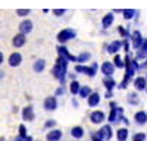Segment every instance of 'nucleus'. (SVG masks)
<instances>
[{
	"label": "nucleus",
	"mask_w": 147,
	"mask_h": 141,
	"mask_svg": "<svg viewBox=\"0 0 147 141\" xmlns=\"http://www.w3.org/2000/svg\"><path fill=\"white\" fill-rule=\"evenodd\" d=\"M19 137H22V138H25L28 134H27V128H25V125H19Z\"/></svg>",
	"instance_id": "nucleus-33"
},
{
	"label": "nucleus",
	"mask_w": 147,
	"mask_h": 141,
	"mask_svg": "<svg viewBox=\"0 0 147 141\" xmlns=\"http://www.w3.org/2000/svg\"><path fill=\"white\" fill-rule=\"evenodd\" d=\"M115 65L112 63V62H105L103 65H102V72L106 75V77H112L113 74H115Z\"/></svg>",
	"instance_id": "nucleus-15"
},
{
	"label": "nucleus",
	"mask_w": 147,
	"mask_h": 141,
	"mask_svg": "<svg viewBox=\"0 0 147 141\" xmlns=\"http://www.w3.org/2000/svg\"><path fill=\"white\" fill-rule=\"evenodd\" d=\"M32 27H34V23H32V21H30V19H24L21 23H19V32H22V34H30L31 31H32Z\"/></svg>",
	"instance_id": "nucleus-7"
},
{
	"label": "nucleus",
	"mask_w": 147,
	"mask_h": 141,
	"mask_svg": "<svg viewBox=\"0 0 147 141\" xmlns=\"http://www.w3.org/2000/svg\"><path fill=\"white\" fill-rule=\"evenodd\" d=\"M113 21H115V16H113L112 12L106 13V15L103 16V19H102V25H103V28H105V30H107V28L113 23Z\"/></svg>",
	"instance_id": "nucleus-17"
},
{
	"label": "nucleus",
	"mask_w": 147,
	"mask_h": 141,
	"mask_svg": "<svg viewBox=\"0 0 147 141\" xmlns=\"http://www.w3.org/2000/svg\"><path fill=\"white\" fill-rule=\"evenodd\" d=\"M34 117H35L34 107H32L31 104L25 106V107L22 109V119H24V121H27V122H31V121H34Z\"/></svg>",
	"instance_id": "nucleus-5"
},
{
	"label": "nucleus",
	"mask_w": 147,
	"mask_h": 141,
	"mask_svg": "<svg viewBox=\"0 0 147 141\" xmlns=\"http://www.w3.org/2000/svg\"><path fill=\"white\" fill-rule=\"evenodd\" d=\"M63 93H65V90H63V87H59V88L56 90V93H55V94H56V96H62V94H63Z\"/></svg>",
	"instance_id": "nucleus-39"
},
{
	"label": "nucleus",
	"mask_w": 147,
	"mask_h": 141,
	"mask_svg": "<svg viewBox=\"0 0 147 141\" xmlns=\"http://www.w3.org/2000/svg\"><path fill=\"white\" fill-rule=\"evenodd\" d=\"M80 88H81L80 82H78L77 79H72V81H71V84H69V91L74 94V96H75V94L80 93Z\"/></svg>",
	"instance_id": "nucleus-26"
},
{
	"label": "nucleus",
	"mask_w": 147,
	"mask_h": 141,
	"mask_svg": "<svg viewBox=\"0 0 147 141\" xmlns=\"http://www.w3.org/2000/svg\"><path fill=\"white\" fill-rule=\"evenodd\" d=\"M121 46H122V41H113L107 46V52L112 53V54H116L119 50H121Z\"/></svg>",
	"instance_id": "nucleus-21"
},
{
	"label": "nucleus",
	"mask_w": 147,
	"mask_h": 141,
	"mask_svg": "<svg viewBox=\"0 0 147 141\" xmlns=\"http://www.w3.org/2000/svg\"><path fill=\"white\" fill-rule=\"evenodd\" d=\"M91 66H93V68H94V69H96V70H97V69H99V65H97V63H93V65H91Z\"/></svg>",
	"instance_id": "nucleus-44"
},
{
	"label": "nucleus",
	"mask_w": 147,
	"mask_h": 141,
	"mask_svg": "<svg viewBox=\"0 0 147 141\" xmlns=\"http://www.w3.org/2000/svg\"><path fill=\"white\" fill-rule=\"evenodd\" d=\"M25 43H27V35L22 34V32H18L13 37V40H12V44H13V47H16V49L25 46Z\"/></svg>",
	"instance_id": "nucleus-8"
},
{
	"label": "nucleus",
	"mask_w": 147,
	"mask_h": 141,
	"mask_svg": "<svg viewBox=\"0 0 147 141\" xmlns=\"http://www.w3.org/2000/svg\"><path fill=\"white\" fill-rule=\"evenodd\" d=\"M55 125H56V121H53V119H49V121L44 124V128H46V129H49V128H53Z\"/></svg>",
	"instance_id": "nucleus-36"
},
{
	"label": "nucleus",
	"mask_w": 147,
	"mask_h": 141,
	"mask_svg": "<svg viewBox=\"0 0 147 141\" xmlns=\"http://www.w3.org/2000/svg\"><path fill=\"white\" fill-rule=\"evenodd\" d=\"M113 65H115L116 68H119V69L125 68V59H122L119 54H115V59H113Z\"/></svg>",
	"instance_id": "nucleus-27"
},
{
	"label": "nucleus",
	"mask_w": 147,
	"mask_h": 141,
	"mask_svg": "<svg viewBox=\"0 0 147 141\" xmlns=\"http://www.w3.org/2000/svg\"><path fill=\"white\" fill-rule=\"evenodd\" d=\"M103 85L106 87V90H107V91H112V90L115 88V85H116V82L113 81V78H112V77H106V78L103 79Z\"/></svg>",
	"instance_id": "nucleus-23"
},
{
	"label": "nucleus",
	"mask_w": 147,
	"mask_h": 141,
	"mask_svg": "<svg viewBox=\"0 0 147 141\" xmlns=\"http://www.w3.org/2000/svg\"><path fill=\"white\" fill-rule=\"evenodd\" d=\"M122 15H124V19L129 21L134 18V15H136V10L134 9H122Z\"/></svg>",
	"instance_id": "nucleus-28"
},
{
	"label": "nucleus",
	"mask_w": 147,
	"mask_h": 141,
	"mask_svg": "<svg viewBox=\"0 0 147 141\" xmlns=\"http://www.w3.org/2000/svg\"><path fill=\"white\" fill-rule=\"evenodd\" d=\"M134 87H136V90H138V91H146V88H147L146 77H137L136 79H134Z\"/></svg>",
	"instance_id": "nucleus-13"
},
{
	"label": "nucleus",
	"mask_w": 147,
	"mask_h": 141,
	"mask_svg": "<svg viewBox=\"0 0 147 141\" xmlns=\"http://www.w3.org/2000/svg\"><path fill=\"white\" fill-rule=\"evenodd\" d=\"M99 134H100V135L103 137V140H106V141L112 140V137H113L112 126H110L109 124H107V125H105V126H102V128L99 129Z\"/></svg>",
	"instance_id": "nucleus-9"
},
{
	"label": "nucleus",
	"mask_w": 147,
	"mask_h": 141,
	"mask_svg": "<svg viewBox=\"0 0 147 141\" xmlns=\"http://www.w3.org/2000/svg\"><path fill=\"white\" fill-rule=\"evenodd\" d=\"M43 106H44V109L49 110V112L56 110V109H57V99H56V96H49V97H46Z\"/></svg>",
	"instance_id": "nucleus-3"
},
{
	"label": "nucleus",
	"mask_w": 147,
	"mask_h": 141,
	"mask_svg": "<svg viewBox=\"0 0 147 141\" xmlns=\"http://www.w3.org/2000/svg\"><path fill=\"white\" fill-rule=\"evenodd\" d=\"M137 57H138V59H144V57H147V38H144V41H143L141 47L138 49Z\"/></svg>",
	"instance_id": "nucleus-25"
},
{
	"label": "nucleus",
	"mask_w": 147,
	"mask_h": 141,
	"mask_svg": "<svg viewBox=\"0 0 147 141\" xmlns=\"http://www.w3.org/2000/svg\"><path fill=\"white\" fill-rule=\"evenodd\" d=\"M146 93H147V88H146Z\"/></svg>",
	"instance_id": "nucleus-49"
},
{
	"label": "nucleus",
	"mask_w": 147,
	"mask_h": 141,
	"mask_svg": "<svg viewBox=\"0 0 147 141\" xmlns=\"http://www.w3.org/2000/svg\"><path fill=\"white\" fill-rule=\"evenodd\" d=\"M3 77H5V72H2V70H0V79H2Z\"/></svg>",
	"instance_id": "nucleus-45"
},
{
	"label": "nucleus",
	"mask_w": 147,
	"mask_h": 141,
	"mask_svg": "<svg viewBox=\"0 0 147 141\" xmlns=\"http://www.w3.org/2000/svg\"><path fill=\"white\" fill-rule=\"evenodd\" d=\"M116 138H118V141H127V138H128V129L127 128H119L116 131Z\"/></svg>",
	"instance_id": "nucleus-24"
},
{
	"label": "nucleus",
	"mask_w": 147,
	"mask_h": 141,
	"mask_svg": "<svg viewBox=\"0 0 147 141\" xmlns=\"http://www.w3.org/2000/svg\"><path fill=\"white\" fill-rule=\"evenodd\" d=\"M77 37V32L74 31V30H71V28H65V30H62L59 34H57V41L60 43V44H65L66 41H69V40H72V38H75Z\"/></svg>",
	"instance_id": "nucleus-1"
},
{
	"label": "nucleus",
	"mask_w": 147,
	"mask_h": 141,
	"mask_svg": "<svg viewBox=\"0 0 147 141\" xmlns=\"http://www.w3.org/2000/svg\"><path fill=\"white\" fill-rule=\"evenodd\" d=\"M128 101H129L131 104H138V103H140L138 94H137V93H129V94H128Z\"/></svg>",
	"instance_id": "nucleus-29"
},
{
	"label": "nucleus",
	"mask_w": 147,
	"mask_h": 141,
	"mask_svg": "<svg viewBox=\"0 0 147 141\" xmlns=\"http://www.w3.org/2000/svg\"><path fill=\"white\" fill-rule=\"evenodd\" d=\"M47 141H60L62 140V131L60 129H50L46 135Z\"/></svg>",
	"instance_id": "nucleus-11"
},
{
	"label": "nucleus",
	"mask_w": 147,
	"mask_h": 141,
	"mask_svg": "<svg viewBox=\"0 0 147 141\" xmlns=\"http://www.w3.org/2000/svg\"><path fill=\"white\" fill-rule=\"evenodd\" d=\"M146 79H147V74H146Z\"/></svg>",
	"instance_id": "nucleus-47"
},
{
	"label": "nucleus",
	"mask_w": 147,
	"mask_h": 141,
	"mask_svg": "<svg viewBox=\"0 0 147 141\" xmlns=\"http://www.w3.org/2000/svg\"><path fill=\"white\" fill-rule=\"evenodd\" d=\"M105 97L109 100V99H112L113 97V94H112V91H106V94H105Z\"/></svg>",
	"instance_id": "nucleus-40"
},
{
	"label": "nucleus",
	"mask_w": 147,
	"mask_h": 141,
	"mask_svg": "<svg viewBox=\"0 0 147 141\" xmlns=\"http://www.w3.org/2000/svg\"><path fill=\"white\" fill-rule=\"evenodd\" d=\"M87 103H88L90 107H96V106H99V103H100V94L99 93H91L90 97L87 99Z\"/></svg>",
	"instance_id": "nucleus-16"
},
{
	"label": "nucleus",
	"mask_w": 147,
	"mask_h": 141,
	"mask_svg": "<svg viewBox=\"0 0 147 141\" xmlns=\"http://www.w3.org/2000/svg\"><path fill=\"white\" fill-rule=\"evenodd\" d=\"M52 74H53V77H55L56 79H59V82H60L62 85L65 84V78H66V74H68L65 66L56 63V65L53 66V69H52Z\"/></svg>",
	"instance_id": "nucleus-2"
},
{
	"label": "nucleus",
	"mask_w": 147,
	"mask_h": 141,
	"mask_svg": "<svg viewBox=\"0 0 147 141\" xmlns=\"http://www.w3.org/2000/svg\"><path fill=\"white\" fill-rule=\"evenodd\" d=\"M118 32H119L124 38H128V37H129V32L125 30V27H122V25H119V27H118Z\"/></svg>",
	"instance_id": "nucleus-31"
},
{
	"label": "nucleus",
	"mask_w": 147,
	"mask_h": 141,
	"mask_svg": "<svg viewBox=\"0 0 147 141\" xmlns=\"http://www.w3.org/2000/svg\"><path fill=\"white\" fill-rule=\"evenodd\" d=\"M21 62H22V54H21L19 52L10 53V56H9V59H7V63H9L10 68H16V66H19Z\"/></svg>",
	"instance_id": "nucleus-4"
},
{
	"label": "nucleus",
	"mask_w": 147,
	"mask_h": 141,
	"mask_svg": "<svg viewBox=\"0 0 147 141\" xmlns=\"http://www.w3.org/2000/svg\"><path fill=\"white\" fill-rule=\"evenodd\" d=\"M84 134H85V131H84L82 126H74V128L71 129V135H72L74 138H77V140L82 138Z\"/></svg>",
	"instance_id": "nucleus-20"
},
{
	"label": "nucleus",
	"mask_w": 147,
	"mask_h": 141,
	"mask_svg": "<svg viewBox=\"0 0 147 141\" xmlns=\"http://www.w3.org/2000/svg\"><path fill=\"white\" fill-rule=\"evenodd\" d=\"M0 141H5V138H0Z\"/></svg>",
	"instance_id": "nucleus-46"
},
{
	"label": "nucleus",
	"mask_w": 147,
	"mask_h": 141,
	"mask_svg": "<svg viewBox=\"0 0 147 141\" xmlns=\"http://www.w3.org/2000/svg\"><path fill=\"white\" fill-rule=\"evenodd\" d=\"M146 138H147V135L144 132H138V134H136L132 137V140H137V141H144Z\"/></svg>",
	"instance_id": "nucleus-34"
},
{
	"label": "nucleus",
	"mask_w": 147,
	"mask_h": 141,
	"mask_svg": "<svg viewBox=\"0 0 147 141\" xmlns=\"http://www.w3.org/2000/svg\"><path fill=\"white\" fill-rule=\"evenodd\" d=\"M24 141H34V140H32V137H31V135H27L25 138H24Z\"/></svg>",
	"instance_id": "nucleus-43"
},
{
	"label": "nucleus",
	"mask_w": 147,
	"mask_h": 141,
	"mask_svg": "<svg viewBox=\"0 0 147 141\" xmlns=\"http://www.w3.org/2000/svg\"><path fill=\"white\" fill-rule=\"evenodd\" d=\"M57 53H59L60 56H65L68 60H71V62H77V57H75V56H72L63 44H59V46H57Z\"/></svg>",
	"instance_id": "nucleus-12"
},
{
	"label": "nucleus",
	"mask_w": 147,
	"mask_h": 141,
	"mask_svg": "<svg viewBox=\"0 0 147 141\" xmlns=\"http://www.w3.org/2000/svg\"><path fill=\"white\" fill-rule=\"evenodd\" d=\"M88 59H90V53H81L78 57H77V62H80V63H85V62H87L88 60Z\"/></svg>",
	"instance_id": "nucleus-30"
},
{
	"label": "nucleus",
	"mask_w": 147,
	"mask_h": 141,
	"mask_svg": "<svg viewBox=\"0 0 147 141\" xmlns=\"http://www.w3.org/2000/svg\"><path fill=\"white\" fill-rule=\"evenodd\" d=\"M143 41H144V38H143L141 32L140 31H134L132 32V47H134V49H140Z\"/></svg>",
	"instance_id": "nucleus-14"
},
{
	"label": "nucleus",
	"mask_w": 147,
	"mask_h": 141,
	"mask_svg": "<svg viewBox=\"0 0 147 141\" xmlns=\"http://www.w3.org/2000/svg\"><path fill=\"white\" fill-rule=\"evenodd\" d=\"M116 112H118V115H122V113H124V109H122V107H118V106H116Z\"/></svg>",
	"instance_id": "nucleus-42"
},
{
	"label": "nucleus",
	"mask_w": 147,
	"mask_h": 141,
	"mask_svg": "<svg viewBox=\"0 0 147 141\" xmlns=\"http://www.w3.org/2000/svg\"><path fill=\"white\" fill-rule=\"evenodd\" d=\"M75 72H81V74H85L88 77H94L97 74V70L93 68V66H84V65H77L75 66Z\"/></svg>",
	"instance_id": "nucleus-6"
},
{
	"label": "nucleus",
	"mask_w": 147,
	"mask_h": 141,
	"mask_svg": "<svg viewBox=\"0 0 147 141\" xmlns=\"http://www.w3.org/2000/svg\"><path fill=\"white\" fill-rule=\"evenodd\" d=\"M32 69H34V72H37V74L43 72V70L46 69V60L44 59H37V60L34 62V65H32Z\"/></svg>",
	"instance_id": "nucleus-19"
},
{
	"label": "nucleus",
	"mask_w": 147,
	"mask_h": 141,
	"mask_svg": "<svg viewBox=\"0 0 147 141\" xmlns=\"http://www.w3.org/2000/svg\"><path fill=\"white\" fill-rule=\"evenodd\" d=\"M106 119V116L102 110H94L91 115H90V121L91 124H102L103 121Z\"/></svg>",
	"instance_id": "nucleus-10"
},
{
	"label": "nucleus",
	"mask_w": 147,
	"mask_h": 141,
	"mask_svg": "<svg viewBox=\"0 0 147 141\" xmlns=\"http://www.w3.org/2000/svg\"><path fill=\"white\" fill-rule=\"evenodd\" d=\"M30 12H31L30 9H16V15L24 18V16H27V15L30 13Z\"/></svg>",
	"instance_id": "nucleus-32"
},
{
	"label": "nucleus",
	"mask_w": 147,
	"mask_h": 141,
	"mask_svg": "<svg viewBox=\"0 0 147 141\" xmlns=\"http://www.w3.org/2000/svg\"><path fill=\"white\" fill-rule=\"evenodd\" d=\"M134 121H136L138 125H144L147 122V113L144 110H138L136 115H134Z\"/></svg>",
	"instance_id": "nucleus-18"
},
{
	"label": "nucleus",
	"mask_w": 147,
	"mask_h": 141,
	"mask_svg": "<svg viewBox=\"0 0 147 141\" xmlns=\"http://www.w3.org/2000/svg\"><path fill=\"white\" fill-rule=\"evenodd\" d=\"M122 46H124V50L128 53V52H129V46H128V40H127V38L122 40Z\"/></svg>",
	"instance_id": "nucleus-38"
},
{
	"label": "nucleus",
	"mask_w": 147,
	"mask_h": 141,
	"mask_svg": "<svg viewBox=\"0 0 147 141\" xmlns=\"http://www.w3.org/2000/svg\"><path fill=\"white\" fill-rule=\"evenodd\" d=\"M53 13H55L56 16H62V15L65 13V9H53Z\"/></svg>",
	"instance_id": "nucleus-37"
},
{
	"label": "nucleus",
	"mask_w": 147,
	"mask_h": 141,
	"mask_svg": "<svg viewBox=\"0 0 147 141\" xmlns=\"http://www.w3.org/2000/svg\"><path fill=\"white\" fill-rule=\"evenodd\" d=\"M91 93H93V91H91V88H90L88 85H81V88H80V93H78V96H80L81 99H88Z\"/></svg>",
	"instance_id": "nucleus-22"
},
{
	"label": "nucleus",
	"mask_w": 147,
	"mask_h": 141,
	"mask_svg": "<svg viewBox=\"0 0 147 141\" xmlns=\"http://www.w3.org/2000/svg\"><path fill=\"white\" fill-rule=\"evenodd\" d=\"M91 141H103V137L99 132H91Z\"/></svg>",
	"instance_id": "nucleus-35"
},
{
	"label": "nucleus",
	"mask_w": 147,
	"mask_h": 141,
	"mask_svg": "<svg viewBox=\"0 0 147 141\" xmlns=\"http://www.w3.org/2000/svg\"><path fill=\"white\" fill-rule=\"evenodd\" d=\"M132 141H137V140H132Z\"/></svg>",
	"instance_id": "nucleus-48"
},
{
	"label": "nucleus",
	"mask_w": 147,
	"mask_h": 141,
	"mask_svg": "<svg viewBox=\"0 0 147 141\" xmlns=\"http://www.w3.org/2000/svg\"><path fill=\"white\" fill-rule=\"evenodd\" d=\"M3 62H5V54H3L2 52H0V65H2Z\"/></svg>",
	"instance_id": "nucleus-41"
}]
</instances>
